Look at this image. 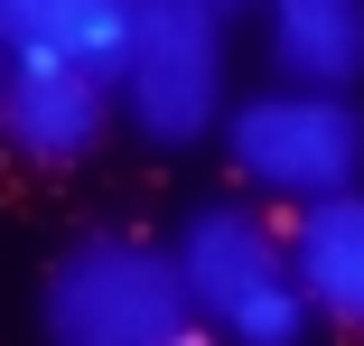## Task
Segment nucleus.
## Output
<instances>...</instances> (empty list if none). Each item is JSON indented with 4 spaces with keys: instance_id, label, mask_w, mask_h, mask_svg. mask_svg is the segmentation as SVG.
Masks as SVG:
<instances>
[{
    "instance_id": "1",
    "label": "nucleus",
    "mask_w": 364,
    "mask_h": 346,
    "mask_svg": "<svg viewBox=\"0 0 364 346\" xmlns=\"http://www.w3.org/2000/svg\"><path fill=\"white\" fill-rule=\"evenodd\" d=\"M196 318L178 253L131 234V225H85L65 234L47 281H38V337L47 346H168Z\"/></svg>"
},
{
    "instance_id": "2",
    "label": "nucleus",
    "mask_w": 364,
    "mask_h": 346,
    "mask_svg": "<svg viewBox=\"0 0 364 346\" xmlns=\"http://www.w3.org/2000/svg\"><path fill=\"white\" fill-rule=\"evenodd\" d=\"M122 122L159 150H187L205 131H225V19L215 0H131V47H122Z\"/></svg>"
},
{
    "instance_id": "3",
    "label": "nucleus",
    "mask_w": 364,
    "mask_h": 346,
    "mask_svg": "<svg viewBox=\"0 0 364 346\" xmlns=\"http://www.w3.org/2000/svg\"><path fill=\"white\" fill-rule=\"evenodd\" d=\"M225 150L252 196L318 206L336 187H364V103L327 85H262L225 112Z\"/></svg>"
},
{
    "instance_id": "4",
    "label": "nucleus",
    "mask_w": 364,
    "mask_h": 346,
    "mask_svg": "<svg viewBox=\"0 0 364 346\" xmlns=\"http://www.w3.org/2000/svg\"><path fill=\"white\" fill-rule=\"evenodd\" d=\"M168 253H178V281H187V300H196V318L215 337L252 300L299 281V271H289V225H271L252 196H196L178 216V234H168Z\"/></svg>"
},
{
    "instance_id": "5",
    "label": "nucleus",
    "mask_w": 364,
    "mask_h": 346,
    "mask_svg": "<svg viewBox=\"0 0 364 346\" xmlns=\"http://www.w3.org/2000/svg\"><path fill=\"white\" fill-rule=\"evenodd\" d=\"M122 94L94 65H65V56H10V85H0V141H10L28 169H75L103 150Z\"/></svg>"
},
{
    "instance_id": "6",
    "label": "nucleus",
    "mask_w": 364,
    "mask_h": 346,
    "mask_svg": "<svg viewBox=\"0 0 364 346\" xmlns=\"http://www.w3.org/2000/svg\"><path fill=\"white\" fill-rule=\"evenodd\" d=\"M289 271H299V290L327 327L364 337V187H336L318 206H299V225H289Z\"/></svg>"
},
{
    "instance_id": "7",
    "label": "nucleus",
    "mask_w": 364,
    "mask_h": 346,
    "mask_svg": "<svg viewBox=\"0 0 364 346\" xmlns=\"http://www.w3.org/2000/svg\"><path fill=\"white\" fill-rule=\"evenodd\" d=\"M262 56L280 85H364V0H262Z\"/></svg>"
},
{
    "instance_id": "8",
    "label": "nucleus",
    "mask_w": 364,
    "mask_h": 346,
    "mask_svg": "<svg viewBox=\"0 0 364 346\" xmlns=\"http://www.w3.org/2000/svg\"><path fill=\"white\" fill-rule=\"evenodd\" d=\"M0 47H10V56H65V65H94V75H122L131 0H0Z\"/></svg>"
},
{
    "instance_id": "9",
    "label": "nucleus",
    "mask_w": 364,
    "mask_h": 346,
    "mask_svg": "<svg viewBox=\"0 0 364 346\" xmlns=\"http://www.w3.org/2000/svg\"><path fill=\"white\" fill-rule=\"evenodd\" d=\"M168 346H225V337H215V327H205V318H187V327H178V337H168Z\"/></svg>"
},
{
    "instance_id": "10",
    "label": "nucleus",
    "mask_w": 364,
    "mask_h": 346,
    "mask_svg": "<svg viewBox=\"0 0 364 346\" xmlns=\"http://www.w3.org/2000/svg\"><path fill=\"white\" fill-rule=\"evenodd\" d=\"M243 10H262V0H215V19H243Z\"/></svg>"
},
{
    "instance_id": "11",
    "label": "nucleus",
    "mask_w": 364,
    "mask_h": 346,
    "mask_svg": "<svg viewBox=\"0 0 364 346\" xmlns=\"http://www.w3.org/2000/svg\"><path fill=\"white\" fill-rule=\"evenodd\" d=\"M0 85H10V47H0Z\"/></svg>"
}]
</instances>
